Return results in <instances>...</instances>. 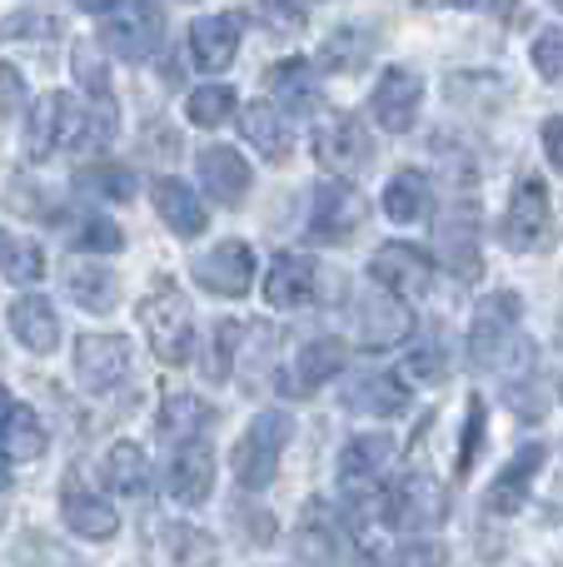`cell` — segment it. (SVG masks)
Here are the masks:
<instances>
[{
    "mask_svg": "<svg viewBox=\"0 0 563 567\" xmlns=\"http://www.w3.org/2000/svg\"><path fill=\"white\" fill-rule=\"evenodd\" d=\"M519 313H524V299L509 289L479 299L474 323H469V363L474 369H509L514 353H529V343L519 339Z\"/></svg>",
    "mask_w": 563,
    "mask_h": 567,
    "instance_id": "1",
    "label": "cell"
},
{
    "mask_svg": "<svg viewBox=\"0 0 563 567\" xmlns=\"http://www.w3.org/2000/svg\"><path fill=\"white\" fill-rule=\"evenodd\" d=\"M289 439H295V419L285 409H265L255 413V423L245 429V439L235 443V483L249 493L269 488L279 473V458H285Z\"/></svg>",
    "mask_w": 563,
    "mask_h": 567,
    "instance_id": "2",
    "label": "cell"
},
{
    "mask_svg": "<svg viewBox=\"0 0 563 567\" xmlns=\"http://www.w3.org/2000/svg\"><path fill=\"white\" fill-rule=\"evenodd\" d=\"M140 329H145L160 363H190V353H195V319H190V299L175 284H155L140 299Z\"/></svg>",
    "mask_w": 563,
    "mask_h": 567,
    "instance_id": "3",
    "label": "cell"
},
{
    "mask_svg": "<svg viewBox=\"0 0 563 567\" xmlns=\"http://www.w3.org/2000/svg\"><path fill=\"white\" fill-rule=\"evenodd\" d=\"M165 40V10L145 0L125 6H100V45L115 50L120 60H150Z\"/></svg>",
    "mask_w": 563,
    "mask_h": 567,
    "instance_id": "4",
    "label": "cell"
},
{
    "mask_svg": "<svg viewBox=\"0 0 563 567\" xmlns=\"http://www.w3.org/2000/svg\"><path fill=\"white\" fill-rule=\"evenodd\" d=\"M549 235H554V205H549L544 179L529 175V179H519V189L509 195L499 239H504V249H514V255H534V249L549 245Z\"/></svg>",
    "mask_w": 563,
    "mask_h": 567,
    "instance_id": "5",
    "label": "cell"
},
{
    "mask_svg": "<svg viewBox=\"0 0 563 567\" xmlns=\"http://www.w3.org/2000/svg\"><path fill=\"white\" fill-rule=\"evenodd\" d=\"M369 219V199L349 179H325L309 205V239L319 245H349Z\"/></svg>",
    "mask_w": 563,
    "mask_h": 567,
    "instance_id": "6",
    "label": "cell"
},
{
    "mask_svg": "<svg viewBox=\"0 0 563 567\" xmlns=\"http://www.w3.org/2000/svg\"><path fill=\"white\" fill-rule=\"evenodd\" d=\"M80 130H85V115H80L75 95L50 90V95L35 100V110H30V120H25V155L30 159H50L55 150L75 145Z\"/></svg>",
    "mask_w": 563,
    "mask_h": 567,
    "instance_id": "7",
    "label": "cell"
},
{
    "mask_svg": "<svg viewBox=\"0 0 563 567\" xmlns=\"http://www.w3.org/2000/svg\"><path fill=\"white\" fill-rule=\"evenodd\" d=\"M315 159L339 179L369 169V159H375V140H369L365 120L359 115H329L325 125L315 130Z\"/></svg>",
    "mask_w": 563,
    "mask_h": 567,
    "instance_id": "8",
    "label": "cell"
},
{
    "mask_svg": "<svg viewBox=\"0 0 563 567\" xmlns=\"http://www.w3.org/2000/svg\"><path fill=\"white\" fill-rule=\"evenodd\" d=\"M369 279H375V289H385L389 299L405 303V299L429 293L434 265H429V255L414 245H379L375 259H369Z\"/></svg>",
    "mask_w": 563,
    "mask_h": 567,
    "instance_id": "9",
    "label": "cell"
},
{
    "mask_svg": "<svg viewBox=\"0 0 563 567\" xmlns=\"http://www.w3.org/2000/svg\"><path fill=\"white\" fill-rule=\"evenodd\" d=\"M449 518V498L429 473H405V478L389 488V523L405 533H424L439 528Z\"/></svg>",
    "mask_w": 563,
    "mask_h": 567,
    "instance_id": "10",
    "label": "cell"
},
{
    "mask_svg": "<svg viewBox=\"0 0 563 567\" xmlns=\"http://www.w3.org/2000/svg\"><path fill=\"white\" fill-rule=\"evenodd\" d=\"M419 100H424V80H419L409 65H389L385 75H379L375 95H369V115H375L379 130L405 135V130H414V120H419Z\"/></svg>",
    "mask_w": 563,
    "mask_h": 567,
    "instance_id": "11",
    "label": "cell"
},
{
    "mask_svg": "<svg viewBox=\"0 0 563 567\" xmlns=\"http://www.w3.org/2000/svg\"><path fill=\"white\" fill-rule=\"evenodd\" d=\"M75 373L90 393H110L130 379V339L120 333H85L75 349Z\"/></svg>",
    "mask_w": 563,
    "mask_h": 567,
    "instance_id": "12",
    "label": "cell"
},
{
    "mask_svg": "<svg viewBox=\"0 0 563 567\" xmlns=\"http://www.w3.org/2000/svg\"><path fill=\"white\" fill-rule=\"evenodd\" d=\"M544 458H549L544 443H524V449L509 458V468L489 483L484 508L494 513V518H514V513H524V503H529V493H534V478H539V468H544Z\"/></svg>",
    "mask_w": 563,
    "mask_h": 567,
    "instance_id": "13",
    "label": "cell"
},
{
    "mask_svg": "<svg viewBox=\"0 0 563 567\" xmlns=\"http://www.w3.org/2000/svg\"><path fill=\"white\" fill-rule=\"evenodd\" d=\"M195 279H199V289L219 293V299H239L255 284V255L239 239H225V245H215L209 255L195 259Z\"/></svg>",
    "mask_w": 563,
    "mask_h": 567,
    "instance_id": "14",
    "label": "cell"
},
{
    "mask_svg": "<svg viewBox=\"0 0 563 567\" xmlns=\"http://www.w3.org/2000/svg\"><path fill=\"white\" fill-rule=\"evenodd\" d=\"M439 259L449 265V275L474 284L484 275V259H479V219L474 205H454V215L439 219Z\"/></svg>",
    "mask_w": 563,
    "mask_h": 567,
    "instance_id": "15",
    "label": "cell"
},
{
    "mask_svg": "<svg viewBox=\"0 0 563 567\" xmlns=\"http://www.w3.org/2000/svg\"><path fill=\"white\" fill-rule=\"evenodd\" d=\"M319 279H325V269L309 255H275L265 275V299L275 309H299V303L319 299Z\"/></svg>",
    "mask_w": 563,
    "mask_h": 567,
    "instance_id": "16",
    "label": "cell"
},
{
    "mask_svg": "<svg viewBox=\"0 0 563 567\" xmlns=\"http://www.w3.org/2000/svg\"><path fill=\"white\" fill-rule=\"evenodd\" d=\"M355 319H359V343H365V349H395V343H405L409 329H414V313L399 299H389L385 289L365 293Z\"/></svg>",
    "mask_w": 563,
    "mask_h": 567,
    "instance_id": "17",
    "label": "cell"
},
{
    "mask_svg": "<svg viewBox=\"0 0 563 567\" xmlns=\"http://www.w3.org/2000/svg\"><path fill=\"white\" fill-rule=\"evenodd\" d=\"M389 463H395V439L389 433H359L339 453V483L345 488H379Z\"/></svg>",
    "mask_w": 563,
    "mask_h": 567,
    "instance_id": "18",
    "label": "cell"
},
{
    "mask_svg": "<svg viewBox=\"0 0 563 567\" xmlns=\"http://www.w3.org/2000/svg\"><path fill=\"white\" fill-rule=\"evenodd\" d=\"M60 513H65V523L80 533V538H115V528H120L115 508H110L95 488H85V478H80V473H70V478H65Z\"/></svg>",
    "mask_w": 563,
    "mask_h": 567,
    "instance_id": "19",
    "label": "cell"
},
{
    "mask_svg": "<svg viewBox=\"0 0 563 567\" xmlns=\"http://www.w3.org/2000/svg\"><path fill=\"white\" fill-rule=\"evenodd\" d=\"M170 498L175 503H205L209 498V488H215V453L205 449V443H180L175 449V458H170Z\"/></svg>",
    "mask_w": 563,
    "mask_h": 567,
    "instance_id": "20",
    "label": "cell"
},
{
    "mask_svg": "<svg viewBox=\"0 0 563 567\" xmlns=\"http://www.w3.org/2000/svg\"><path fill=\"white\" fill-rule=\"evenodd\" d=\"M199 179H205V189L225 209L245 205V195H249V165H245V155H235L229 145H205L199 150Z\"/></svg>",
    "mask_w": 563,
    "mask_h": 567,
    "instance_id": "21",
    "label": "cell"
},
{
    "mask_svg": "<svg viewBox=\"0 0 563 567\" xmlns=\"http://www.w3.org/2000/svg\"><path fill=\"white\" fill-rule=\"evenodd\" d=\"M295 543H299V558H305L309 567H335L339 558H345V548H349L345 528H339V518L325 508V503H309L305 508Z\"/></svg>",
    "mask_w": 563,
    "mask_h": 567,
    "instance_id": "22",
    "label": "cell"
},
{
    "mask_svg": "<svg viewBox=\"0 0 563 567\" xmlns=\"http://www.w3.org/2000/svg\"><path fill=\"white\" fill-rule=\"evenodd\" d=\"M235 50H239V20L235 16H199L195 25H190V55H195V65L205 70V75L229 70Z\"/></svg>",
    "mask_w": 563,
    "mask_h": 567,
    "instance_id": "23",
    "label": "cell"
},
{
    "mask_svg": "<svg viewBox=\"0 0 563 567\" xmlns=\"http://www.w3.org/2000/svg\"><path fill=\"white\" fill-rule=\"evenodd\" d=\"M239 130H245L249 145H255L265 159H275V165H285L289 150H295V135H289L285 110L269 105V100H255V105H245V115H239Z\"/></svg>",
    "mask_w": 563,
    "mask_h": 567,
    "instance_id": "24",
    "label": "cell"
},
{
    "mask_svg": "<svg viewBox=\"0 0 563 567\" xmlns=\"http://www.w3.org/2000/svg\"><path fill=\"white\" fill-rule=\"evenodd\" d=\"M150 199H155L160 219H165V225L175 229L180 239L205 235V205H199V195H190V185H180V179L160 175L155 185H150Z\"/></svg>",
    "mask_w": 563,
    "mask_h": 567,
    "instance_id": "25",
    "label": "cell"
},
{
    "mask_svg": "<svg viewBox=\"0 0 563 567\" xmlns=\"http://www.w3.org/2000/svg\"><path fill=\"white\" fill-rule=\"evenodd\" d=\"M345 409L369 413V419H395V413L409 409V389L395 379V373H365V379L349 383Z\"/></svg>",
    "mask_w": 563,
    "mask_h": 567,
    "instance_id": "26",
    "label": "cell"
},
{
    "mask_svg": "<svg viewBox=\"0 0 563 567\" xmlns=\"http://www.w3.org/2000/svg\"><path fill=\"white\" fill-rule=\"evenodd\" d=\"M269 95L279 100V105L289 110V115H309V110H319V85H315V70H309V60H279V65H269Z\"/></svg>",
    "mask_w": 563,
    "mask_h": 567,
    "instance_id": "27",
    "label": "cell"
},
{
    "mask_svg": "<svg viewBox=\"0 0 563 567\" xmlns=\"http://www.w3.org/2000/svg\"><path fill=\"white\" fill-rule=\"evenodd\" d=\"M10 329H16V339L25 343L30 353H50L60 343V319L40 293H25V299L10 303Z\"/></svg>",
    "mask_w": 563,
    "mask_h": 567,
    "instance_id": "28",
    "label": "cell"
},
{
    "mask_svg": "<svg viewBox=\"0 0 563 567\" xmlns=\"http://www.w3.org/2000/svg\"><path fill=\"white\" fill-rule=\"evenodd\" d=\"M345 363H349V349L339 339H315V343H305V349L295 353V373H289V383H295L299 393H309V389H319V383H329L335 373H345Z\"/></svg>",
    "mask_w": 563,
    "mask_h": 567,
    "instance_id": "29",
    "label": "cell"
},
{
    "mask_svg": "<svg viewBox=\"0 0 563 567\" xmlns=\"http://www.w3.org/2000/svg\"><path fill=\"white\" fill-rule=\"evenodd\" d=\"M429 209H434V189H429V179L419 169H399L385 185V215L395 225H419Z\"/></svg>",
    "mask_w": 563,
    "mask_h": 567,
    "instance_id": "30",
    "label": "cell"
},
{
    "mask_svg": "<svg viewBox=\"0 0 563 567\" xmlns=\"http://www.w3.org/2000/svg\"><path fill=\"white\" fill-rule=\"evenodd\" d=\"M65 293L80 303V309L105 313V309H115V299H120V279L100 265H75L65 275Z\"/></svg>",
    "mask_w": 563,
    "mask_h": 567,
    "instance_id": "31",
    "label": "cell"
},
{
    "mask_svg": "<svg viewBox=\"0 0 563 567\" xmlns=\"http://www.w3.org/2000/svg\"><path fill=\"white\" fill-rule=\"evenodd\" d=\"M375 45H379V40L369 35V30L345 25V30H335V35L319 45V65L335 70V75H349V70H359V65H369V60H375Z\"/></svg>",
    "mask_w": 563,
    "mask_h": 567,
    "instance_id": "32",
    "label": "cell"
},
{
    "mask_svg": "<svg viewBox=\"0 0 563 567\" xmlns=\"http://www.w3.org/2000/svg\"><path fill=\"white\" fill-rule=\"evenodd\" d=\"M209 419H215V409H209L205 399H195V393H170L165 409H160V433H170V439H180V443H195V433H205Z\"/></svg>",
    "mask_w": 563,
    "mask_h": 567,
    "instance_id": "33",
    "label": "cell"
},
{
    "mask_svg": "<svg viewBox=\"0 0 563 567\" xmlns=\"http://www.w3.org/2000/svg\"><path fill=\"white\" fill-rule=\"evenodd\" d=\"M0 453L16 463H30L45 453V429H40V419L30 409H20V403L10 409V419L0 423Z\"/></svg>",
    "mask_w": 563,
    "mask_h": 567,
    "instance_id": "34",
    "label": "cell"
},
{
    "mask_svg": "<svg viewBox=\"0 0 563 567\" xmlns=\"http://www.w3.org/2000/svg\"><path fill=\"white\" fill-rule=\"evenodd\" d=\"M105 478L115 493H125V498H140V493L150 488V458L145 449H135V443H115L105 458Z\"/></svg>",
    "mask_w": 563,
    "mask_h": 567,
    "instance_id": "35",
    "label": "cell"
},
{
    "mask_svg": "<svg viewBox=\"0 0 563 567\" xmlns=\"http://www.w3.org/2000/svg\"><path fill=\"white\" fill-rule=\"evenodd\" d=\"M165 548H170V558H175V567H215L219 563L215 538L190 528V523H175V528L165 533Z\"/></svg>",
    "mask_w": 563,
    "mask_h": 567,
    "instance_id": "36",
    "label": "cell"
},
{
    "mask_svg": "<svg viewBox=\"0 0 563 567\" xmlns=\"http://www.w3.org/2000/svg\"><path fill=\"white\" fill-rule=\"evenodd\" d=\"M185 115H190V125H199V130H219L229 115H235V90H229V85L195 90V95H190V105H185Z\"/></svg>",
    "mask_w": 563,
    "mask_h": 567,
    "instance_id": "37",
    "label": "cell"
},
{
    "mask_svg": "<svg viewBox=\"0 0 563 567\" xmlns=\"http://www.w3.org/2000/svg\"><path fill=\"white\" fill-rule=\"evenodd\" d=\"M75 185H80V189H90V195H100V199H135V175H130L125 165L80 169Z\"/></svg>",
    "mask_w": 563,
    "mask_h": 567,
    "instance_id": "38",
    "label": "cell"
},
{
    "mask_svg": "<svg viewBox=\"0 0 563 567\" xmlns=\"http://www.w3.org/2000/svg\"><path fill=\"white\" fill-rule=\"evenodd\" d=\"M444 563H449V548L434 538H409L385 553V567H444Z\"/></svg>",
    "mask_w": 563,
    "mask_h": 567,
    "instance_id": "39",
    "label": "cell"
},
{
    "mask_svg": "<svg viewBox=\"0 0 563 567\" xmlns=\"http://www.w3.org/2000/svg\"><path fill=\"white\" fill-rule=\"evenodd\" d=\"M75 75H80V85H85L90 95H100V105H105V110H115V100H110L105 65H100V60H95V45H90V40H80V45H75Z\"/></svg>",
    "mask_w": 563,
    "mask_h": 567,
    "instance_id": "40",
    "label": "cell"
},
{
    "mask_svg": "<svg viewBox=\"0 0 563 567\" xmlns=\"http://www.w3.org/2000/svg\"><path fill=\"white\" fill-rule=\"evenodd\" d=\"M484 423H489L484 399H469V413H464V439H459V473L474 468L479 449H484Z\"/></svg>",
    "mask_w": 563,
    "mask_h": 567,
    "instance_id": "41",
    "label": "cell"
},
{
    "mask_svg": "<svg viewBox=\"0 0 563 567\" xmlns=\"http://www.w3.org/2000/svg\"><path fill=\"white\" fill-rule=\"evenodd\" d=\"M75 245L90 249V255H115V249L125 245V235H120V225H110V219H80Z\"/></svg>",
    "mask_w": 563,
    "mask_h": 567,
    "instance_id": "42",
    "label": "cell"
},
{
    "mask_svg": "<svg viewBox=\"0 0 563 567\" xmlns=\"http://www.w3.org/2000/svg\"><path fill=\"white\" fill-rule=\"evenodd\" d=\"M409 373L414 379H424V383H444L449 379V349L444 343H419L414 353H409Z\"/></svg>",
    "mask_w": 563,
    "mask_h": 567,
    "instance_id": "43",
    "label": "cell"
},
{
    "mask_svg": "<svg viewBox=\"0 0 563 567\" xmlns=\"http://www.w3.org/2000/svg\"><path fill=\"white\" fill-rule=\"evenodd\" d=\"M235 339H239V323H219V329H215V343H209V359H205V373H209L215 383H225V379H229Z\"/></svg>",
    "mask_w": 563,
    "mask_h": 567,
    "instance_id": "44",
    "label": "cell"
},
{
    "mask_svg": "<svg viewBox=\"0 0 563 567\" xmlns=\"http://www.w3.org/2000/svg\"><path fill=\"white\" fill-rule=\"evenodd\" d=\"M534 70L544 80H563V30H544L534 40Z\"/></svg>",
    "mask_w": 563,
    "mask_h": 567,
    "instance_id": "45",
    "label": "cell"
},
{
    "mask_svg": "<svg viewBox=\"0 0 563 567\" xmlns=\"http://www.w3.org/2000/svg\"><path fill=\"white\" fill-rule=\"evenodd\" d=\"M6 269H10V279H20V284L40 279V249L25 245V239H16V245H10V255H6Z\"/></svg>",
    "mask_w": 563,
    "mask_h": 567,
    "instance_id": "46",
    "label": "cell"
},
{
    "mask_svg": "<svg viewBox=\"0 0 563 567\" xmlns=\"http://www.w3.org/2000/svg\"><path fill=\"white\" fill-rule=\"evenodd\" d=\"M25 105V75L16 65H0V115H20Z\"/></svg>",
    "mask_w": 563,
    "mask_h": 567,
    "instance_id": "47",
    "label": "cell"
},
{
    "mask_svg": "<svg viewBox=\"0 0 563 567\" xmlns=\"http://www.w3.org/2000/svg\"><path fill=\"white\" fill-rule=\"evenodd\" d=\"M239 528H245L255 543L275 538V518H269V513H259V508H239Z\"/></svg>",
    "mask_w": 563,
    "mask_h": 567,
    "instance_id": "48",
    "label": "cell"
},
{
    "mask_svg": "<svg viewBox=\"0 0 563 567\" xmlns=\"http://www.w3.org/2000/svg\"><path fill=\"white\" fill-rule=\"evenodd\" d=\"M544 155H549V165L563 169V115H554L544 125Z\"/></svg>",
    "mask_w": 563,
    "mask_h": 567,
    "instance_id": "49",
    "label": "cell"
},
{
    "mask_svg": "<svg viewBox=\"0 0 563 567\" xmlns=\"http://www.w3.org/2000/svg\"><path fill=\"white\" fill-rule=\"evenodd\" d=\"M10 409H16V403H10V389H0V423L10 419Z\"/></svg>",
    "mask_w": 563,
    "mask_h": 567,
    "instance_id": "50",
    "label": "cell"
},
{
    "mask_svg": "<svg viewBox=\"0 0 563 567\" xmlns=\"http://www.w3.org/2000/svg\"><path fill=\"white\" fill-rule=\"evenodd\" d=\"M6 255H10V239H6V235H0V265H6Z\"/></svg>",
    "mask_w": 563,
    "mask_h": 567,
    "instance_id": "51",
    "label": "cell"
},
{
    "mask_svg": "<svg viewBox=\"0 0 563 567\" xmlns=\"http://www.w3.org/2000/svg\"><path fill=\"white\" fill-rule=\"evenodd\" d=\"M554 508H559V518H563V483H559V493H554Z\"/></svg>",
    "mask_w": 563,
    "mask_h": 567,
    "instance_id": "52",
    "label": "cell"
},
{
    "mask_svg": "<svg viewBox=\"0 0 563 567\" xmlns=\"http://www.w3.org/2000/svg\"><path fill=\"white\" fill-rule=\"evenodd\" d=\"M0 488H6V468H0Z\"/></svg>",
    "mask_w": 563,
    "mask_h": 567,
    "instance_id": "53",
    "label": "cell"
}]
</instances>
